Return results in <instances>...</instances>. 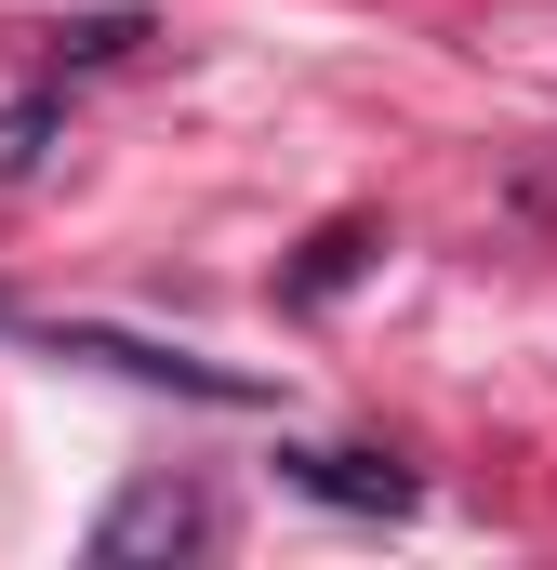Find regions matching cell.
<instances>
[{
	"instance_id": "cell-1",
	"label": "cell",
	"mask_w": 557,
	"mask_h": 570,
	"mask_svg": "<svg viewBox=\"0 0 557 570\" xmlns=\"http://www.w3.org/2000/svg\"><path fill=\"white\" fill-rule=\"evenodd\" d=\"M53 358H107V372H134V385H186V399H266L253 372H213V358H186V345H146V332H94V318H67V332H40Z\"/></svg>"
},
{
	"instance_id": "cell-2",
	"label": "cell",
	"mask_w": 557,
	"mask_h": 570,
	"mask_svg": "<svg viewBox=\"0 0 557 570\" xmlns=\"http://www.w3.org/2000/svg\"><path fill=\"white\" fill-rule=\"evenodd\" d=\"M173 544H213V504L186 491V478H146L134 504H107V531H94V558H173Z\"/></svg>"
},
{
	"instance_id": "cell-3",
	"label": "cell",
	"mask_w": 557,
	"mask_h": 570,
	"mask_svg": "<svg viewBox=\"0 0 557 570\" xmlns=\"http://www.w3.org/2000/svg\"><path fill=\"white\" fill-rule=\"evenodd\" d=\"M292 478H305L319 504H359V518H399V504H412V478L372 464V451H292Z\"/></svg>"
}]
</instances>
